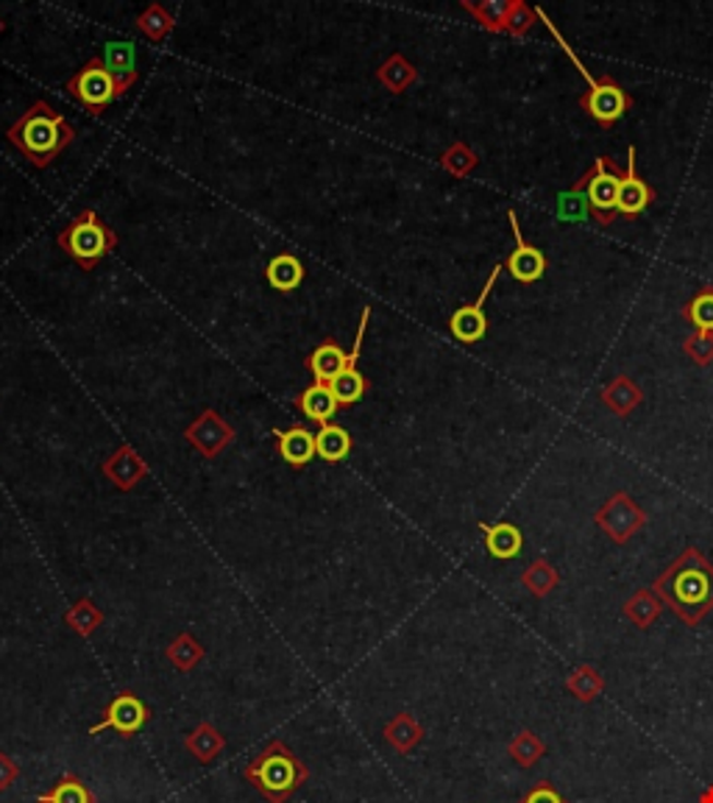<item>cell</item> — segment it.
Wrapping results in <instances>:
<instances>
[{
    "mask_svg": "<svg viewBox=\"0 0 713 803\" xmlns=\"http://www.w3.org/2000/svg\"><path fill=\"white\" fill-rule=\"evenodd\" d=\"M655 594L686 625H700L713 611V564L697 547H686L652 583Z\"/></svg>",
    "mask_w": 713,
    "mask_h": 803,
    "instance_id": "6da1fadb",
    "label": "cell"
},
{
    "mask_svg": "<svg viewBox=\"0 0 713 803\" xmlns=\"http://www.w3.org/2000/svg\"><path fill=\"white\" fill-rule=\"evenodd\" d=\"M9 143L17 145L25 154V160L37 168H45L73 143L75 131L62 115L50 109L48 101H37V104L7 131Z\"/></svg>",
    "mask_w": 713,
    "mask_h": 803,
    "instance_id": "7a4b0ae2",
    "label": "cell"
},
{
    "mask_svg": "<svg viewBox=\"0 0 713 803\" xmlns=\"http://www.w3.org/2000/svg\"><path fill=\"white\" fill-rule=\"evenodd\" d=\"M535 12H538V20L540 23L546 25V32L552 34L555 43L560 45V50H563L566 57H569V62L574 64V70H578L580 75L585 79V93L580 95V106H583L585 113L591 115V118L596 120V123L602 126V129H610V126L616 123L619 118H625L627 113H630V106H633V98L627 95V90L621 87L619 82H616L614 75H594L591 73L589 68H585L583 59L574 54V48H571L569 43H566L563 34L558 32V25L549 20V14L544 12L540 7H535Z\"/></svg>",
    "mask_w": 713,
    "mask_h": 803,
    "instance_id": "3957f363",
    "label": "cell"
},
{
    "mask_svg": "<svg viewBox=\"0 0 713 803\" xmlns=\"http://www.w3.org/2000/svg\"><path fill=\"white\" fill-rule=\"evenodd\" d=\"M246 779L271 803H285L298 787L307 781V767L290 754L285 742L273 740L271 745L246 767Z\"/></svg>",
    "mask_w": 713,
    "mask_h": 803,
    "instance_id": "277c9868",
    "label": "cell"
},
{
    "mask_svg": "<svg viewBox=\"0 0 713 803\" xmlns=\"http://www.w3.org/2000/svg\"><path fill=\"white\" fill-rule=\"evenodd\" d=\"M57 244L79 262V268L93 271L118 246V237L95 215V210H84L79 219L70 221L68 229L59 232Z\"/></svg>",
    "mask_w": 713,
    "mask_h": 803,
    "instance_id": "5b68a950",
    "label": "cell"
},
{
    "mask_svg": "<svg viewBox=\"0 0 713 803\" xmlns=\"http://www.w3.org/2000/svg\"><path fill=\"white\" fill-rule=\"evenodd\" d=\"M621 176L625 174L616 168V163L610 156H596V163L574 181V190L585 193L589 212L594 215V221L599 226H610L616 215H619L616 206H619Z\"/></svg>",
    "mask_w": 713,
    "mask_h": 803,
    "instance_id": "8992f818",
    "label": "cell"
},
{
    "mask_svg": "<svg viewBox=\"0 0 713 803\" xmlns=\"http://www.w3.org/2000/svg\"><path fill=\"white\" fill-rule=\"evenodd\" d=\"M594 522L614 544H627L646 524V513L630 494L616 492L608 503L594 513Z\"/></svg>",
    "mask_w": 713,
    "mask_h": 803,
    "instance_id": "52a82bcc",
    "label": "cell"
},
{
    "mask_svg": "<svg viewBox=\"0 0 713 803\" xmlns=\"http://www.w3.org/2000/svg\"><path fill=\"white\" fill-rule=\"evenodd\" d=\"M68 90L90 115H100L106 106L118 98V93H115V79L109 75V70L104 68V59H93V62L84 64V68L68 82Z\"/></svg>",
    "mask_w": 713,
    "mask_h": 803,
    "instance_id": "ba28073f",
    "label": "cell"
},
{
    "mask_svg": "<svg viewBox=\"0 0 713 803\" xmlns=\"http://www.w3.org/2000/svg\"><path fill=\"white\" fill-rule=\"evenodd\" d=\"M502 268L504 265H497L494 271H490L488 282H485L483 293H479V299L474 302V305L457 307V310L452 312V318H449V332H452L460 343H477V341H483L485 332H488L485 302H488L490 291L497 287V280H499V274H502Z\"/></svg>",
    "mask_w": 713,
    "mask_h": 803,
    "instance_id": "9c48e42d",
    "label": "cell"
},
{
    "mask_svg": "<svg viewBox=\"0 0 713 803\" xmlns=\"http://www.w3.org/2000/svg\"><path fill=\"white\" fill-rule=\"evenodd\" d=\"M508 221L515 237V249L510 251L504 268H508L510 276H513L515 282H521V285H533V282H538L540 276L546 274V257L538 246H530L527 240H524V232H521L519 215H515L513 206L508 210Z\"/></svg>",
    "mask_w": 713,
    "mask_h": 803,
    "instance_id": "30bf717a",
    "label": "cell"
},
{
    "mask_svg": "<svg viewBox=\"0 0 713 803\" xmlns=\"http://www.w3.org/2000/svg\"><path fill=\"white\" fill-rule=\"evenodd\" d=\"M148 720H151L148 706L136 698V695H131V692H120L118 698L106 706L104 720H100L98 725H93L90 734H100V731H118V734L131 736L143 729Z\"/></svg>",
    "mask_w": 713,
    "mask_h": 803,
    "instance_id": "8fae6325",
    "label": "cell"
},
{
    "mask_svg": "<svg viewBox=\"0 0 713 803\" xmlns=\"http://www.w3.org/2000/svg\"><path fill=\"white\" fill-rule=\"evenodd\" d=\"M368 318H371V307L363 310L360 330H357V338H354V350H352V355H348L346 368H343V374H337L335 380L329 382V391H332V397L337 399V405L341 408L357 405V402L366 397L368 386H366V377L357 371V357H360V350H363V335H366Z\"/></svg>",
    "mask_w": 713,
    "mask_h": 803,
    "instance_id": "7c38bea8",
    "label": "cell"
},
{
    "mask_svg": "<svg viewBox=\"0 0 713 803\" xmlns=\"http://www.w3.org/2000/svg\"><path fill=\"white\" fill-rule=\"evenodd\" d=\"M635 156H639L635 154V145H630V149H627V170L625 176H621L619 185V206H616V212H619V215H627V219L641 215V212L655 201V190L646 185V179L639 176V168H635L639 160H635Z\"/></svg>",
    "mask_w": 713,
    "mask_h": 803,
    "instance_id": "4fadbf2b",
    "label": "cell"
},
{
    "mask_svg": "<svg viewBox=\"0 0 713 803\" xmlns=\"http://www.w3.org/2000/svg\"><path fill=\"white\" fill-rule=\"evenodd\" d=\"M185 436L187 441L193 444V447L204 454V458H215V454L224 452L226 444L235 438V433H231L229 424L217 416L215 411H206L204 416L195 418V424L185 433Z\"/></svg>",
    "mask_w": 713,
    "mask_h": 803,
    "instance_id": "5bb4252c",
    "label": "cell"
},
{
    "mask_svg": "<svg viewBox=\"0 0 713 803\" xmlns=\"http://www.w3.org/2000/svg\"><path fill=\"white\" fill-rule=\"evenodd\" d=\"M104 68L115 79V93L118 98L129 93L131 84L136 82V50L131 43H106L104 48Z\"/></svg>",
    "mask_w": 713,
    "mask_h": 803,
    "instance_id": "9a60e30c",
    "label": "cell"
},
{
    "mask_svg": "<svg viewBox=\"0 0 713 803\" xmlns=\"http://www.w3.org/2000/svg\"><path fill=\"white\" fill-rule=\"evenodd\" d=\"M479 530L485 535V547L494 558L510 560L521 553L524 547V535H521L519 524L513 522H497V524H485L479 522Z\"/></svg>",
    "mask_w": 713,
    "mask_h": 803,
    "instance_id": "2e32d148",
    "label": "cell"
},
{
    "mask_svg": "<svg viewBox=\"0 0 713 803\" xmlns=\"http://www.w3.org/2000/svg\"><path fill=\"white\" fill-rule=\"evenodd\" d=\"M276 441H280L282 461L290 463V467H307L318 454L316 436L307 427H290V430L276 433Z\"/></svg>",
    "mask_w": 713,
    "mask_h": 803,
    "instance_id": "e0dca14e",
    "label": "cell"
},
{
    "mask_svg": "<svg viewBox=\"0 0 713 803\" xmlns=\"http://www.w3.org/2000/svg\"><path fill=\"white\" fill-rule=\"evenodd\" d=\"M145 472H148V469H145V463L136 458V452L131 447L115 449L112 458L104 463L106 477L112 480L118 488H123V492H126V488L136 486V480L143 477Z\"/></svg>",
    "mask_w": 713,
    "mask_h": 803,
    "instance_id": "ac0fdd59",
    "label": "cell"
},
{
    "mask_svg": "<svg viewBox=\"0 0 713 803\" xmlns=\"http://www.w3.org/2000/svg\"><path fill=\"white\" fill-rule=\"evenodd\" d=\"M661 611H664V600L657 598L655 589H639V592L630 594L625 600V605H621V614L641 630L655 625L657 617H661Z\"/></svg>",
    "mask_w": 713,
    "mask_h": 803,
    "instance_id": "d6986e66",
    "label": "cell"
},
{
    "mask_svg": "<svg viewBox=\"0 0 713 803\" xmlns=\"http://www.w3.org/2000/svg\"><path fill=\"white\" fill-rule=\"evenodd\" d=\"M599 399L616 416H630L641 405V388L630 377H616V380H610L608 386L602 388Z\"/></svg>",
    "mask_w": 713,
    "mask_h": 803,
    "instance_id": "ffe728a7",
    "label": "cell"
},
{
    "mask_svg": "<svg viewBox=\"0 0 713 803\" xmlns=\"http://www.w3.org/2000/svg\"><path fill=\"white\" fill-rule=\"evenodd\" d=\"M513 3L515 0H479V3H472V0H463V9L468 14L477 17V23L483 28L494 34H508V20L510 12H513Z\"/></svg>",
    "mask_w": 713,
    "mask_h": 803,
    "instance_id": "44dd1931",
    "label": "cell"
},
{
    "mask_svg": "<svg viewBox=\"0 0 713 803\" xmlns=\"http://www.w3.org/2000/svg\"><path fill=\"white\" fill-rule=\"evenodd\" d=\"M298 408H301V413H305L310 422H318L323 427V424L332 422V416H335L341 405H337V399L332 397L329 386L316 382V386H310L301 397H298Z\"/></svg>",
    "mask_w": 713,
    "mask_h": 803,
    "instance_id": "7402d4cb",
    "label": "cell"
},
{
    "mask_svg": "<svg viewBox=\"0 0 713 803\" xmlns=\"http://www.w3.org/2000/svg\"><path fill=\"white\" fill-rule=\"evenodd\" d=\"M316 452L321 461L341 463L352 454V436L343 430L341 424H323L316 433Z\"/></svg>",
    "mask_w": 713,
    "mask_h": 803,
    "instance_id": "603a6c76",
    "label": "cell"
},
{
    "mask_svg": "<svg viewBox=\"0 0 713 803\" xmlns=\"http://www.w3.org/2000/svg\"><path fill=\"white\" fill-rule=\"evenodd\" d=\"M385 740L388 745L396 747L402 756L413 754V747L424 740L421 722H418L413 715H407V711H402V715H396L385 725Z\"/></svg>",
    "mask_w": 713,
    "mask_h": 803,
    "instance_id": "cb8c5ba5",
    "label": "cell"
},
{
    "mask_svg": "<svg viewBox=\"0 0 713 803\" xmlns=\"http://www.w3.org/2000/svg\"><path fill=\"white\" fill-rule=\"evenodd\" d=\"M265 276H268V285H271L273 291L290 293V291H296L298 285H301V280H305V265H301V260H298V257L280 255V257H273V260L268 262Z\"/></svg>",
    "mask_w": 713,
    "mask_h": 803,
    "instance_id": "d4e9b609",
    "label": "cell"
},
{
    "mask_svg": "<svg viewBox=\"0 0 713 803\" xmlns=\"http://www.w3.org/2000/svg\"><path fill=\"white\" fill-rule=\"evenodd\" d=\"M346 363H348L346 352H343L335 341H326L310 355V371L316 374V382L329 386L337 374H343Z\"/></svg>",
    "mask_w": 713,
    "mask_h": 803,
    "instance_id": "484cf974",
    "label": "cell"
},
{
    "mask_svg": "<svg viewBox=\"0 0 713 803\" xmlns=\"http://www.w3.org/2000/svg\"><path fill=\"white\" fill-rule=\"evenodd\" d=\"M566 689H569L571 698L580 700V704H594L602 692H605V678H602L596 666L580 664L578 670L566 678Z\"/></svg>",
    "mask_w": 713,
    "mask_h": 803,
    "instance_id": "4316f807",
    "label": "cell"
},
{
    "mask_svg": "<svg viewBox=\"0 0 713 803\" xmlns=\"http://www.w3.org/2000/svg\"><path fill=\"white\" fill-rule=\"evenodd\" d=\"M185 745H187V751H190V754H193L195 759L201 761V765H210L212 759H217V756H221L226 740L221 736V731H217L215 725H210V722H201L199 729L187 736Z\"/></svg>",
    "mask_w": 713,
    "mask_h": 803,
    "instance_id": "83f0119b",
    "label": "cell"
},
{
    "mask_svg": "<svg viewBox=\"0 0 713 803\" xmlns=\"http://www.w3.org/2000/svg\"><path fill=\"white\" fill-rule=\"evenodd\" d=\"M546 754H549L546 742L530 729L519 731V734L513 736V742L508 745V756L515 761V765L524 767V770H527V767H533V765H538V761L544 759Z\"/></svg>",
    "mask_w": 713,
    "mask_h": 803,
    "instance_id": "f1b7e54d",
    "label": "cell"
},
{
    "mask_svg": "<svg viewBox=\"0 0 713 803\" xmlns=\"http://www.w3.org/2000/svg\"><path fill=\"white\" fill-rule=\"evenodd\" d=\"M521 583H524V589H527L533 598H546V594L552 592L555 586L560 583V575H558V569L549 564V560L538 558V560H533L527 569H524V575H521Z\"/></svg>",
    "mask_w": 713,
    "mask_h": 803,
    "instance_id": "f546056e",
    "label": "cell"
},
{
    "mask_svg": "<svg viewBox=\"0 0 713 803\" xmlns=\"http://www.w3.org/2000/svg\"><path fill=\"white\" fill-rule=\"evenodd\" d=\"M377 75H379V82L385 84L391 93H404V90H407L409 84L418 79L416 68H413V64H409L404 57H399V54L388 59V62L379 68Z\"/></svg>",
    "mask_w": 713,
    "mask_h": 803,
    "instance_id": "4dcf8cb0",
    "label": "cell"
},
{
    "mask_svg": "<svg viewBox=\"0 0 713 803\" xmlns=\"http://www.w3.org/2000/svg\"><path fill=\"white\" fill-rule=\"evenodd\" d=\"M682 318L697 332H713V287H702L694 299L682 307Z\"/></svg>",
    "mask_w": 713,
    "mask_h": 803,
    "instance_id": "1f68e13d",
    "label": "cell"
},
{
    "mask_svg": "<svg viewBox=\"0 0 713 803\" xmlns=\"http://www.w3.org/2000/svg\"><path fill=\"white\" fill-rule=\"evenodd\" d=\"M168 659L174 661V666L179 673H190V670H195V664L204 659V648H201L199 641H195L190 634H181L176 636L174 645L168 648Z\"/></svg>",
    "mask_w": 713,
    "mask_h": 803,
    "instance_id": "d6a6232c",
    "label": "cell"
},
{
    "mask_svg": "<svg viewBox=\"0 0 713 803\" xmlns=\"http://www.w3.org/2000/svg\"><path fill=\"white\" fill-rule=\"evenodd\" d=\"M64 619H68V625H70V630H73V634L90 636L95 628H98L100 623H104V614H100V611L95 609L93 600L84 598V600H79V603H75L73 609L68 611V617H64Z\"/></svg>",
    "mask_w": 713,
    "mask_h": 803,
    "instance_id": "836d02e7",
    "label": "cell"
},
{
    "mask_svg": "<svg viewBox=\"0 0 713 803\" xmlns=\"http://www.w3.org/2000/svg\"><path fill=\"white\" fill-rule=\"evenodd\" d=\"M441 165L452 176H457V179H463V176H468L474 168H477L479 156L474 154V149H468V145H465V143H454V145H449L447 151H443Z\"/></svg>",
    "mask_w": 713,
    "mask_h": 803,
    "instance_id": "e575fe53",
    "label": "cell"
},
{
    "mask_svg": "<svg viewBox=\"0 0 713 803\" xmlns=\"http://www.w3.org/2000/svg\"><path fill=\"white\" fill-rule=\"evenodd\" d=\"M45 798H48V803H95L93 792L87 790V784H84L81 779H73V776H68V779L59 781L54 790L45 792Z\"/></svg>",
    "mask_w": 713,
    "mask_h": 803,
    "instance_id": "d590c367",
    "label": "cell"
},
{
    "mask_svg": "<svg viewBox=\"0 0 713 803\" xmlns=\"http://www.w3.org/2000/svg\"><path fill=\"white\" fill-rule=\"evenodd\" d=\"M170 28H174V17L162 7H151L148 12L140 14V32L154 39V43H162L168 37Z\"/></svg>",
    "mask_w": 713,
    "mask_h": 803,
    "instance_id": "8d00e7d4",
    "label": "cell"
},
{
    "mask_svg": "<svg viewBox=\"0 0 713 803\" xmlns=\"http://www.w3.org/2000/svg\"><path fill=\"white\" fill-rule=\"evenodd\" d=\"M682 352L697 366H708L713 363V332H694L691 338H686L682 343Z\"/></svg>",
    "mask_w": 713,
    "mask_h": 803,
    "instance_id": "74e56055",
    "label": "cell"
},
{
    "mask_svg": "<svg viewBox=\"0 0 713 803\" xmlns=\"http://www.w3.org/2000/svg\"><path fill=\"white\" fill-rule=\"evenodd\" d=\"M535 20H538V12L530 9L524 0H515L513 12H510V20H508V34L510 37H524V34H527L535 25Z\"/></svg>",
    "mask_w": 713,
    "mask_h": 803,
    "instance_id": "f35d334b",
    "label": "cell"
},
{
    "mask_svg": "<svg viewBox=\"0 0 713 803\" xmlns=\"http://www.w3.org/2000/svg\"><path fill=\"white\" fill-rule=\"evenodd\" d=\"M558 212L563 215V219H571V221L585 219V215H589V201H585V193H580V190L571 187L569 193H563L558 199Z\"/></svg>",
    "mask_w": 713,
    "mask_h": 803,
    "instance_id": "ab89813d",
    "label": "cell"
},
{
    "mask_svg": "<svg viewBox=\"0 0 713 803\" xmlns=\"http://www.w3.org/2000/svg\"><path fill=\"white\" fill-rule=\"evenodd\" d=\"M521 803H569V801H566L549 781H540V784H535L527 795L521 798Z\"/></svg>",
    "mask_w": 713,
    "mask_h": 803,
    "instance_id": "60d3db41",
    "label": "cell"
},
{
    "mask_svg": "<svg viewBox=\"0 0 713 803\" xmlns=\"http://www.w3.org/2000/svg\"><path fill=\"white\" fill-rule=\"evenodd\" d=\"M17 776H20V767L14 765V761L9 759V756L0 754V792L9 790V787H12L14 781H17Z\"/></svg>",
    "mask_w": 713,
    "mask_h": 803,
    "instance_id": "b9f144b4",
    "label": "cell"
},
{
    "mask_svg": "<svg viewBox=\"0 0 713 803\" xmlns=\"http://www.w3.org/2000/svg\"><path fill=\"white\" fill-rule=\"evenodd\" d=\"M700 803H713V784L705 787V792L700 795Z\"/></svg>",
    "mask_w": 713,
    "mask_h": 803,
    "instance_id": "7bdbcfd3",
    "label": "cell"
},
{
    "mask_svg": "<svg viewBox=\"0 0 713 803\" xmlns=\"http://www.w3.org/2000/svg\"><path fill=\"white\" fill-rule=\"evenodd\" d=\"M37 803H48V798H45V795H39V798H37Z\"/></svg>",
    "mask_w": 713,
    "mask_h": 803,
    "instance_id": "ee69618b",
    "label": "cell"
}]
</instances>
